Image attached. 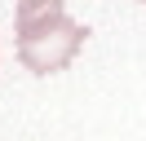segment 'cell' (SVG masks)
I'll use <instances>...</instances> for the list:
<instances>
[{"instance_id":"1","label":"cell","mask_w":146,"mask_h":141,"mask_svg":"<svg viewBox=\"0 0 146 141\" xmlns=\"http://www.w3.org/2000/svg\"><path fill=\"white\" fill-rule=\"evenodd\" d=\"M18 57L36 75H53L80 53L89 26L66 18L62 0H18Z\"/></svg>"},{"instance_id":"2","label":"cell","mask_w":146,"mask_h":141,"mask_svg":"<svg viewBox=\"0 0 146 141\" xmlns=\"http://www.w3.org/2000/svg\"><path fill=\"white\" fill-rule=\"evenodd\" d=\"M142 5H146V0H142Z\"/></svg>"}]
</instances>
